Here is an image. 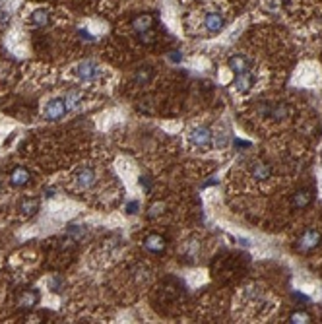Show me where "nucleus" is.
I'll return each instance as SVG.
<instances>
[{"label": "nucleus", "instance_id": "nucleus-1", "mask_svg": "<svg viewBox=\"0 0 322 324\" xmlns=\"http://www.w3.org/2000/svg\"><path fill=\"white\" fill-rule=\"evenodd\" d=\"M74 74L80 80H84V82H93V80H97L101 76V68L95 62H92V60H84V62H80L74 68Z\"/></svg>", "mask_w": 322, "mask_h": 324}, {"label": "nucleus", "instance_id": "nucleus-2", "mask_svg": "<svg viewBox=\"0 0 322 324\" xmlns=\"http://www.w3.org/2000/svg\"><path fill=\"white\" fill-rule=\"evenodd\" d=\"M190 142H192L196 148L206 150V148H212V144H214V134H212V130H210L208 126H196V128L190 132Z\"/></svg>", "mask_w": 322, "mask_h": 324}, {"label": "nucleus", "instance_id": "nucleus-3", "mask_svg": "<svg viewBox=\"0 0 322 324\" xmlns=\"http://www.w3.org/2000/svg\"><path fill=\"white\" fill-rule=\"evenodd\" d=\"M321 239H322L321 231H317V229H309V231H305V233L301 235V239H299V243H297V251H301V253H309V251H313V249L319 247Z\"/></svg>", "mask_w": 322, "mask_h": 324}, {"label": "nucleus", "instance_id": "nucleus-4", "mask_svg": "<svg viewBox=\"0 0 322 324\" xmlns=\"http://www.w3.org/2000/svg\"><path fill=\"white\" fill-rule=\"evenodd\" d=\"M66 103H64V99H60V97H54L51 99L49 103H47V107H45V118H49V120H58V118H62L64 115H66Z\"/></svg>", "mask_w": 322, "mask_h": 324}, {"label": "nucleus", "instance_id": "nucleus-5", "mask_svg": "<svg viewBox=\"0 0 322 324\" xmlns=\"http://www.w3.org/2000/svg\"><path fill=\"white\" fill-rule=\"evenodd\" d=\"M74 183H76V186H78L80 190H88V188H92V186L95 185V173H93V169H90V167H82V169L74 175Z\"/></svg>", "mask_w": 322, "mask_h": 324}, {"label": "nucleus", "instance_id": "nucleus-6", "mask_svg": "<svg viewBox=\"0 0 322 324\" xmlns=\"http://www.w3.org/2000/svg\"><path fill=\"white\" fill-rule=\"evenodd\" d=\"M313 198H315V192H313L311 188H301V190H297V192L293 194L291 204H293V208H295V210H303V208L311 206Z\"/></svg>", "mask_w": 322, "mask_h": 324}, {"label": "nucleus", "instance_id": "nucleus-7", "mask_svg": "<svg viewBox=\"0 0 322 324\" xmlns=\"http://www.w3.org/2000/svg\"><path fill=\"white\" fill-rule=\"evenodd\" d=\"M144 247H146V251H150L154 255H160V253L165 251L167 243H165V237H161L158 233H152V235H148L144 239Z\"/></svg>", "mask_w": 322, "mask_h": 324}, {"label": "nucleus", "instance_id": "nucleus-8", "mask_svg": "<svg viewBox=\"0 0 322 324\" xmlns=\"http://www.w3.org/2000/svg\"><path fill=\"white\" fill-rule=\"evenodd\" d=\"M154 27V16L152 14H140L132 20V29L136 33H146V31H152Z\"/></svg>", "mask_w": 322, "mask_h": 324}, {"label": "nucleus", "instance_id": "nucleus-9", "mask_svg": "<svg viewBox=\"0 0 322 324\" xmlns=\"http://www.w3.org/2000/svg\"><path fill=\"white\" fill-rule=\"evenodd\" d=\"M29 181H31V175H29V171H27L25 167H22V165H18V167L10 173V183H12L14 186H25Z\"/></svg>", "mask_w": 322, "mask_h": 324}, {"label": "nucleus", "instance_id": "nucleus-10", "mask_svg": "<svg viewBox=\"0 0 322 324\" xmlns=\"http://www.w3.org/2000/svg\"><path fill=\"white\" fill-rule=\"evenodd\" d=\"M204 25H206L208 33H219V31L223 29V25H225V20H223V16H219V14L214 12V14H208V16H206Z\"/></svg>", "mask_w": 322, "mask_h": 324}, {"label": "nucleus", "instance_id": "nucleus-11", "mask_svg": "<svg viewBox=\"0 0 322 324\" xmlns=\"http://www.w3.org/2000/svg\"><path fill=\"white\" fill-rule=\"evenodd\" d=\"M229 68H231L235 74H241V72H247V70L251 68V62H249V58L243 56V54H233V56H229Z\"/></svg>", "mask_w": 322, "mask_h": 324}, {"label": "nucleus", "instance_id": "nucleus-12", "mask_svg": "<svg viewBox=\"0 0 322 324\" xmlns=\"http://www.w3.org/2000/svg\"><path fill=\"white\" fill-rule=\"evenodd\" d=\"M253 74L247 70V72H241V74H237V78H235V90L237 92H241V93H245V92H249L251 88H253Z\"/></svg>", "mask_w": 322, "mask_h": 324}, {"label": "nucleus", "instance_id": "nucleus-13", "mask_svg": "<svg viewBox=\"0 0 322 324\" xmlns=\"http://www.w3.org/2000/svg\"><path fill=\"white\" fill-rule=\"evenodd\" d=\"M37 301H39V293H35V291H23L22 295H20V307L22 309H25V311H29V309H33L35 305H37Z\"/></svg>", "mask_w": 322, "mask_h": 324}, {"label": "nucleus", "instance_id": "nucleus-14", "mask_svg": "<svg viewBox=\"0 0 322 324\" xmlns=\"http://www.w3.org/2000/svg\"><path fill=\"white\" fill-rule=\"evenodd\" d=\"M49 20H51V16H49L47 10H33V14H31V18H29L31 25H35V27H45V25H49Z\"/></svg>", "mask_w": 322, "mask_h": 324}, {"label": "nucleus", "instance_id": "nucleus-15", "mask_svg": "<svg viewBox=\"0 0 322 324\" xmlns=\"http://www.w3.org/2000/svg\"><path fill=\"white\" fill-rule=\"evenodd\" d=\"M82 101H84V95H82L80 92H76V90H70V92L66 93V97H64V103H66L68 111L78 109L82 105Z\"/></svg>", "mask_w": 322, "mask_h": 324}, {"label": "nucleus", "instance_id": "nucleus-16", "mask_svg": "<svg viewBox=\"0 0 322 324\" xmlns=\"http://www.w3.org/2000/svg\"><path fill=\"white\" fill-rule=\"evenodd\" d=\"M37 210H39V202H37L35 198H25V200H22V204H20V212L25 217H31Z\"/></svg>", "mask_w": 322, "mask_h": 324}, {"label": "nucleus", "instance_id": "nucleus-17", "mask_svg": "<svg viewBox=\"0 0 322 324\" xmlns=\"http://www.w3.org/2000/svg\"><path fill=\"white\" fill-rule=\"evenodd\" d=\"M270 175H272V169H270V165L266 163H254V167H253V177L256 179V181H266Z\"/></svg>", "mask_w": 322, "mask_h": 324}, {"label": "nucleus", "instance_id": "nucleus-18", "mask_svg": "<svg viewBox=\"0 0 322 324\" xmlns=\"http://www.w3.org/2000/svg\"><path fill=\"white\" fill-rule=\"evenodd\" d=\"M311 321H313L311 315L305 313V311H297V313H293V315L289 317V323H293V324H307V323H311Z\"/></svg>", "mask_w": 322, "mask_h": 324}, {"label": "nucleus", "instance_id": "nucleus-19", "mask_svg": "<svg viewBox=\"0 0 322 324\" xmlns=\"http://www.w3.org/2000/svg\"><path fill=\"white\" fill-rule=\"evenodd\" d=\"M163 208H165V206H163L161 202H158L156 206H152V208H150V217H158L160 214H163Z\"/></svg>", "mask_w": 322, "mask_h": 324}, {"label": "nucleus", "instance_id": "nucleus-20", "mask_svg": "<svg viewBox=\"0 0 322 324\" xmlns=\"http://www.w3.org/2000/svg\"><path fill=\"white\" fill-rule=\"evenodd\" d=\"M138 35H140V39H142L144 43H152V39H154L152 31H146V33H138Z\"/></svg>", "mask_w": 322, "mask_h": 324}, {"label": "nucleus", "instance_id": "nucleus-21", "mask_svg": "<svg viewBox=\"0 0 322 324\" xmlns=\"http://www.w3.org/2000/svg\"><path fill=\"white\" fill-rule=\"evenodd\" d=\"M169 60H173V62H181V53H169Z\"/></svg>", "mask_w": 322, "mask_h": 324}, {"label": "nucleus", "instance_id": "nucleus-22", "mask_svg": "<svg viewBox=\"0 0 322 324\" xmlns=\"http://www.w3.org/2000/svg\"><path fill=\"white\" fill-rule=\"evenodd\" d=\"M130 214H136V210H138V202H130L128 204V208H126Z\"/></svg>", "mask_w": 322, "mask_h": 324}]
</instances>
